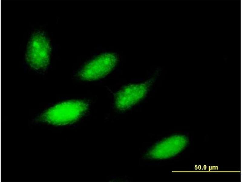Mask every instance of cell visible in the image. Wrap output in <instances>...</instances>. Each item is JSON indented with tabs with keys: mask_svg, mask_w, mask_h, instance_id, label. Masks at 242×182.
<instances>
[{
	"mask_svg": "<svg viewBox=\"0 0 242 182\" xmlns=\"http://www.w3.org/2000/svg\"><path fill=\"white\" fill-rule=\"evenodd\" d=\"M87 108V104L83 101L64 102L48 109L42 114L41 118L44 121L52 124L66 125L78 120Z\"/></svg>",
	"mask_w": 242,
	"mask_h": 182,
	"instance_id": "cell-1",
	"label": "cell"
},
{
	"mask_svg": "<svg viewBox=\"0 0 242 182\" xmlns=\"http://www.w3.org/2000/svg\"><path fill=\"white\" fill-rule=\"evenodd\" d=\"M50 48L48 40L42 34L34 35L29 43L26 58L30 65L37 70L46 68L49 60Z\"/></svg>",
	"mask_w": 242,
	"mask_h": 182,
	"instance_id": "cell-2",
	"label": "cell"
},
{
	"mask_svg": "<svg viewBox=\"0 0 242 182\" xmlns=\"http://www.w3.org/2000/svg\"><path fill=\"white\" fill-rule=\"evenodd\" d=\"M117 61L114 55L106 53L102 55L87 63L79 73L83 80H93L106 76L115 66Z\"/></svg>",
	"mask_w": 242,
	"mask_h": 182,
	"instance_id": "cell-3",
	"label": "cell"
},
{
	"mask_svg": "<svg viewBox=\"0 0 242 182\" xmlns=\"http://www.w3.org/2000/svg\"><path fill=\"white\" fill-rule=\"evenodd\" d=\"M152 82V80L125 87L116 95V107L119 110H125L135 104L145 96Z\"/></svg>",
	"mask_w": 242,
	"mask_h": 182,
	"instance_id": "cell-4",
	"label": "cell"
},
{
	"mask_svg": "<svg viewBox=\"0 0 242 182\" xmlns=\"http://www.w3.org/2000/svg\"><path fill=\"white\" fill-rule=\"evenodd\" d=\"M179 140L178 137H170L164 140L149 151V156L156 159H166L173 156L179 150Z\"/></svg>",
	"mask_w": 242,
	"mask_h": 182,
	"instance_id": "cell-5",
	"label": "cell"
}]
</instances>
